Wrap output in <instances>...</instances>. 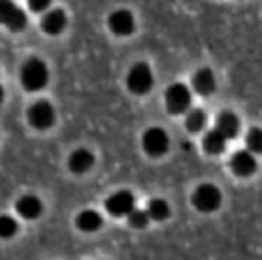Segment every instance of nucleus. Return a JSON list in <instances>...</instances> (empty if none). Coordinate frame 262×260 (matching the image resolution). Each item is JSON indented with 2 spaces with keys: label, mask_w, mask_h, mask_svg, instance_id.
Instances as JSON below:
<instances>
[{
  "label": "nucleus",
  "mask_w": 262,
  "mask_h": 260,
  "mask_svg": "<svg viewBox=\"0 0 262 260\" xmlns=\"http://www.w3.org/2000/svg\"><path fill=\"white\" fill-rule=\"evenodd\" d=\"M30 126H34L36 130H48L53 126L55 123V107L51 102L48 100H38L29 107L27 113Z\"/></svg>",
  "instance_id": "6"
},
{
  "label": "nucleus",
  "mask_w": 262,
  "mask_h": 260,
  "mask_svg": "<svg viewBox=\"0 0 262 260\" xmlns=\"http://www.w3.org/2000/svg\"><path fill=\"white\" fill-rule=\"evenodd\" d=\"M17 230H19V225L12 215H0V237L2 240L13 237L17 234Z\"/></svg>",
  "instance_id": "20"
},
{
  "label": "nucleus",
  "mask_w": 262,
  "mask_h": 260,
  "mask_svg": "<svg viewBox=\"0 0 262 260\" xmlns=\"http://www.w3.org/2000/svg\"><path fill=\"white\" fill-rule=\"evenodd\" d=\"M147 215L149 219L153 221H164L170 217V206H168L166 200L162 198H153V200L147 204Z\"/></svg>",
  "instance_id": "18"
},
{
  "label": "nucleus",
  "mask_w": 262,
  "mask_h": 260,
  "mask_svg": "<svg viewBox=\"0 0 262 260\" xmlns=\"http://www.w3.org/2000/svg\"><path fill=\"white\" fill-rule=\"evenodd\" d=\"M79 230L83 232H96L102 226V215L95 209H83L76 219Z\"/></svg>",
  "instance_id": "16"
},
{
  "label": "nucleus",
  "mask_w": 262,
  "mask_h": 260,
  "mask_svg": "<svg viewBox=\"0 0 262 260\" xmlns=\"http://www.w3.org/2000/svg\"><path fill=\"white\" fill-rule=\"evenodd\" d=\"M17 213L27 221H34L42 215V200L34 194H25L17 200Z\"/></svg>",
  "instance_id": "11"
},
{
  "label": "nucleus",
  "mask_w": 262,
  "mask_h": 260,
  "mask_svg": "<svg viewBox=\"0 0 262 260\" xmlns=\"http://www.w3.org/2000/svg\"><path fill=\"white\" fill-rule=\"evenodd\" d=\"M164 100H166L168 112L172 115H179V113H185L191 107L192 93L183 83H173L164 93Z\"/></svg>",
  "instance_id": "3"
},
{
  "label": "nucleus",
  "mask_w": 262,
  "mask_h": 260,
  "mask_svg": "<svg viewBox=\"0 0 262 260\" xmlns=\"http://www.w3.org/2000/svg\"><path fill=\"white\" fill-rule=\"evenodd\" d=\"M206 121H208V117H206V113H204L202 110H192V112H189L187 119H185V124H187V130H189V132L196 134V132H202L204 130Z\"/></svg>",
  "instance_id": "19"
},
{
  "label": "nucleus",
  "mask_w": 262,
  "mask_h": 260,
  "mask_svg": "<svg viewBox=\"0 0 262 260\" xmlns=\"http://www.w3.org/2000/svg\"><path fill=\"white\" fill-rule=\"evenodd\" d=\"M204 151L209 155H219L225 151V145H227V140L221 136L217 130H211L204 136Z\"/></svg>",
  "instance_id": "17"
},
{
  "label": "nucleus",
  "mask_w": 262,
  "mask_h": 260,
  "mask_svg": "<svg viewBox=\"0 0 262 260\" xmlns=\"http://www.w3.org/2000/svg\"><path fill=\"white\" fill-rule=\"evenodd\" d=\"M247 147H249V153H260L262 149V134L260 128H251L249 134H247Z\"/></svg>",
  "instance_id": "22"
},
{
  "label": "nucleus",
  "mask_w": 262,
  "mask_h": 260,
  "mask_svg": "<svg viewBox=\"0 0 262 260\" xmlns=\"http://www.w3.org/2000/svg\"><path fill=\"white\" fill-rule=\"evenodd\" d=\"M215 85H217L215 83V76L209 68H202V70H198L192 76V87H194L198 95H211L215 91Z\"/></svg>",
  "instance_id": "15"
},
{
  "label": "nucleus",
  "mask_w": 262,
  "mask_h": 260,
  "mask_svg": "<svg viewBox=\"0 0 262 260\" xmlns=\"http://www.w3.org/2000/svg\"><path fill=\"white\" fill-rule=\"evenodd\" d=\"M223 194L221 190L211 183H204L196 187V190L192 192V206L200 209L204 213H211L215 209H219Z\"/></svg>",
  "instance_id": "4"
},
{
  "label": "nucleus",
  "mask_w": 262,
  "mask_h": 260,
  "mask_svg": "<svg viewBox=\"0 0 262 260\" xmlns=\"http://www.w3.org/2000/svg\"><path fill=\"white\" fill-rule=\"evenodd\" d=\"M107 27L117 36H128L136 29V21L128 10H115L107 17Z\"/></svg>",
  "instance_id": "9"
},
{
  "label": "nucleus",
  "mask_w": 262,
  "mask_h": 260,
  "mask_svg": "<svg viewBox=\"0 0 262 260\" xmlns=\"http://www.w3.org/2000/svg\"><path fill=\"white\" fill-rule=\"evenodd\" d=\"M29 6L32 12H46L49 6V0H30Z\"/></svg>",
  "instance_id": "23"
},
{
  "label": "nucleus",
  "mask_w": 262,
  "mask_h": 260,
  "mask_svg": "<svg viewBox=\"0 0 262 260\" xmlns=\"http://www.w3.org/2000/svg\"><path fill=\"white\" fill-rule=\"evenodd\" d=\"M142 145H143V151L149 157H162L168 151V147H170V138H168L164 128H161V126H151V128H147L143 132Z\"/></svg>",
  "instance_id": "5"
},
{
  "label": "nucleus",
  "mask_w": 262,
  "mask_h": 260,
  "mask_svg": "<svg viewBox=\"0 0 262 260\" xmlns=\"http://www.w3.org/2000/svg\"><path fill=\"white\" fill-rule=\"evenodd\" d=\"M2 102H4V87L0 85V106H2Z\"/></svg>",
  "instance_id": "24"
},
{
  "label": "nucleus",
  "mask_w": 262,
  "mask_h": 260,
  "mask_svg": "<svg viewBox=\"0 0 262 260\" xmlns=\"http://www.w3.org/2000/svg\"><path fill=\"white\" fill-rule=\"evenodd\" d=\"M42 30L43 32H48V34L55 36V34H60L66 27V13L62 10H51L43 15L42 19Z\"/></svg>",
  "instance_id": "14"
},
{
  "label": "nucleus",
  "mask_w": 262,
  "mask_h": 260,
  "mask_svg": "<svg viewBox=\"0 0 262 260\" xmlns=\"http://www.w3.org/2000/svg\"><path fill=\"white\" fill-rule=\"evenodd\" d=\"M0 25L8 27L13 32H19L27 27V13L13 2H0Z\"/></svg>",
  "instance_id": "8"
},
{
  "label": "nucleus",
  "mask_w": 262,
  "mask_h": 260,
  "mask_svg": "<svg viewBox=\"0 0 262 260\" xmlns=\"http://www.w3.org/2000/svg\"><path fill=\"white\" fill-rule=\"evenodd\" d=\"M230 168L238 178H249L256 171V160L249 151H238L230 160Z\"/></svg>",
  "instance_id": "10"
},
{
  "label": "nucleus",
  "mask_w": 262,
  "mask_h": 260,
  "mask_svg": "<svg viewBox=\"0 0 262 260\" xmlns=\"http://www.w3.org/2000/svg\"><path fill=\"white\" fill-rule=\"evenodd\" d=\"M126 219H128V225H130L132 228H145L147 223L151 221L149 219L147 211H143V209H136V207L126 215Z\"/></svg>",
  "instance_id": "21"
},
{
  "label": "nucleus",
  "mask_w": 262,
  "mask_h": 260,
  "mask_svg": "<svg viewBox=\"0 0 262 260\" xmlns=\"http://www.w3.org/2000/svg\"><path fill=\"white\" fill-rule=\"evenodd\" d=\"M49 81L48 64L38 57H30L21 68V85L30 93L43 89Z\"/></svg>",
  "instance_id": "1"
},
{
  "label": "nucleus",
  "mask_w": 262,
  "mask_h": 260,
  "mask_svg": "<svg viewBox=\"0 0 262 260\" xmlns=\"http://www.w3.org/2000/svg\"><path fill=\"white\" fill-rule=\"evenodd\" d=\"M215 130H217V132H219L225 140L236 138V136H238V130H239L238 117H236L232 112L219 113V117H217V121H215Z\"/></svg>",
  "instance_id": "13"
},
{
  "label": "nucleus",
  "mask_w": 262,
  "mask_h": 260,
  "mask_svg": "<svg viewBox=\"0 0 262 260\" xmlns=\"http://www.w3.org/2000/svg\"><path fill=\"white\" fill-rule=\"evenodd\" d=\"M106 211L114 217H125L136 207V200H134V194L130 190H117L112 196H107L106 202Z\"/></svg>",
  "instance_id": "7"
},
{
  "label": "nucleus",
  "mask_w": 262,
  "mask_h": 260,
  "mask_svg": "<svg viewBox=\"0 0 262 260\" xmlns=\"http://www.w3.org/2000/svg\"><path fill=\"white\" fill-rule=\"evenodd\" d=\"M126 87L134 95H145L153 89V72L147 62H136L128 70L126 76Z\"/></svg>",
  "instance_id": "2"
},
{
  "label": "nucleus",
  "mask_w": 262,
  "mask_h": 260,
  "mask_svg": "<svg viewBox=\"0 0 262 260\" xmlns=\"http://www.w3.org/2000/svg\"><path fill=\"white\" fill-rule=\"evenodd\" d=\"M93 164H95V155L91 153L89 149H76L68 157V168L74 174H85L93 168Z\"/></svg>",
  "instance_id": "12"
}]
</instances>
